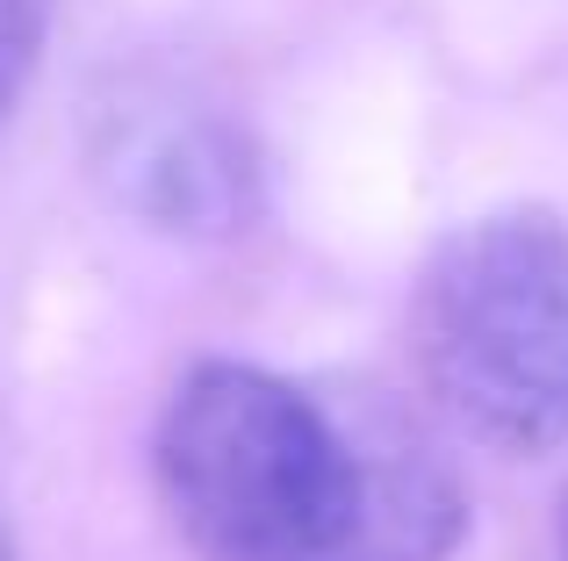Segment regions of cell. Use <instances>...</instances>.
<instances>
[{"label": "cell", "mask_w": 568, "mask_h": 561, "mask_svg": "<svg viewBox=\"0 0 568 561\" xmlns=\"http://www.w3.org/2000/svg\"><path fill=\"white\" fill-rule=\"evenodd\" d=\"M94 181L115 210L173 238H223L260 210V152L223 109L166 80H138L94 115Z\"/></svg>", "instance_id": "3957f363"}, {"label": "cell", "mask_w": 568, "mask_h": 561, "mask_svg": "<svg viewBox=\"0 0 568 561\" xmlns=\"http://www.w3.org/2000/svg\"><path fill=\"white\" fill-rule=\"evenodd\" d=\"M0 561H22V554H14V533H8V526H0Z\"/></svg>", "instance_id": "8992f818"}, {"label": "cell", "mask_w": 568, "mask_h": 561, "mask_svg": "<svg viewBox=\"0 0 568 561\" xmlns=\"http://www.w3.org/2000/svg\"><path fill=\"white\" fill-rule=\"evenodd\" d=\"M159 497L202 561H361L353 396L202 360L159 418Z\"/></svg>", "instance_id": "6da1fadb"}, {"label": "cell", "mask_w": 568, "mask_h": 561, "mask_svg": "<svg viewBox=\"0 0 568 561\" xmlns=\"http://www.w3.org/2000/svg\"><path fill=\"white\" fill-rule=\"evenodd\" d=\"M425 396L497 453L568 447V224L489 210L432 245L410 288Z\"/></svg>", "instance_id": "7a4b0ae2"}, {"label": "cell", "mask_w": 568, "mask_h": 561, "mask_svg": "<svg viewBox=\"0 0 568 561\" xmlns=\"http://www.w3.org/2000/svg\"><path fill=\"white\" fill-rule=\"evenodd\" d=\"M555 540H561V561H568V490H561V511H555Z\"/></svg>", "instance_id": "5b68a950"}, {"label": "cell", "mask_w": 568, "mask_h": 561, "mask_svg": "<svg viewBox=\"0 0 568 561\" xmlns=\"http://www.w3.org/2000/svg\"><path fill=\"white\" fill-rule=\"evenodd\" d=\"M51 22H58V0H0V130H8V115L22 109L29 80H37Z\"/></svg>", "instance_id": "277c9868"}]
</instances>
